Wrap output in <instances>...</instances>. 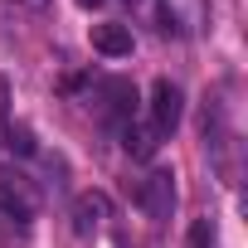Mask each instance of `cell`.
<instances>
[{
	"mask_svg": "<svg viewBox=\"0 0 248 248\" xmlns=\"http://www.w3.org/2000/svg\"><path fill=\"white\" fill-rule=\"evenodd\" d=\"M185 248H214V229L200 219V224H190V233H185Z\"/></svg>",
	"mask_w": 248,
	"mask_h": 248,
	"instance_id": "cell-10",
	"label": "cell"
},
{
	"mask_svg": "<svg viewBox=\"0 0 248 248\" xmlns=\"http://www.w3.org/2000/svg\"><path fill=\"white\" fill-rule=\"evenodd\" d=\"M0 214H10V219H20V224H30V219L39 214V190H34L30 175L0 170Z\"/></svg>",
	"mask_w": 248,
	"mask_h": 248,
	"instance_id": "cell-2",
	"label": "cell"
},
{
	"mask_svg": "<svg viewBox=\"0 0 248 248\" xmlns=\"http://www.w3.org/2000/svg\"><path fill=\"white\" fill-rule=\"evenodd\" d=\"M5 112H10V83L0 78V127H5Z\"/></svg>",
	"mask_w": 248,
	"mask_h": 248,
	"instance_id": "cell-11",
	"label": "cell"
},
{
	"mask_svg": "<svg viewBox=\"0 0 248 248\" xmlns=\"http://www.w3.org/2000/svg\"><path fill=\"white\" fill-rule=\"evenodd\" d=\"M10 5H15V10H44L49 0H10Z\"/></svg>",
	"mask_w": 248,
	"mask_h": 248,
	"instance_id": "cell-12",
	"label": "cell"
},
{
	"mask_svg": "<svg viewBox=\"0 0 248 248\" xmlns=\"http://www.w3.org/2000/svg\"><path fill=\"white\" fill-rule=\"evenodd\" d=\"M137 204L146 209V219L166 224L170 209H175V175H170V170H151V175L137 185Z\"/></svg>",
	"mask_w": 248,
	"mask_h": 248,
	"instance_id": "cell-4",
	"label": "cell"
},
{
	"mask_svg": "<svg viewBox=\"0 0 248 248\" xmlns=\"http://www.w3.org/2000/svg\"><path fill=\"white\" fill-rule=\"evenodd\" d=\"M112 219V204H107V195L102 190H88V195H78L73 200V229L88 238V233H97L102 224Z\"/></svg>",
	"mask_w": 248,
	"mask_h": 248,
	"instance_id": "cell-6",
	"label": "cell"
},
{
	"mask_svg": "<svg viewBox=\"0 0 248 248\" xmlns=\"http://www.w3.org/2000/svg\"><path fill=\"white\" fill-rule=\"evenodd\" d=\"M132 102H137V88L127 78H102L97 83V112L112 122V127H127L132 122Z\"/></svg>",
	"mask_w": 248,
	"mask_h": 248,
	"instance_id": "cell-5",
	"label": "cell"
},
{
	"mask_svg": "<svg viewBox=\"0 0 248 248\" xmlns=\"http://www.w3.org/2000/svg\"><path fill=\"white\" fill-rule=\"evenodd\" d=\"M0 146H5V151H15V156H34V151H39L30 127H0Z\"/></svg>",
	"mask_w": 248,
	"mask_h": 248,
	"instance_id": "cell-8",
	"label": "cell"
},
{
	"mask_svg": "<svg viewBox=\"0 0 248 248\" xmlns=\"http://www.w3.org/2000/svg\"><path fill=\"white\" fill-rule=\"evenodd\" d=\"M161 30L175 39H200L209 30V0H156Z\"/></svg>",
	"mask_w": 248,
	"mask_h": 248,
	"instance_id": "cell-1",
	"label": "cell"
},
{
	"mask_svg": "<svg viewBox=\"0 0 248 248\" xmlns=\"http://www.w3.org/2000/svg\"><path fill=\"white\" fill-rule=\"evenodd\" d=\"M78 5H83V10H97V5H107V0H78Z\"/></svg>",
	"mask_w": 248,
	"mask_h": 248,
	"instance_id": "cell-13",
	"label": "cell"
},
{
	"mask_svg": "<svg viewBox=\"0 0 248 248\" xmlns=\"http://www.w3.org/2000/svg\"><path fill=\"white\" fill-rule=\"evenodd\" d=\"M93 49H97L102 59H127V54L137 49V39H132L127 25H93Z\"/></svg>",
	"mask_w": 248,
	"mask_h": 248,
	"instance_id": "cell-7",
	"label": "cell"
},
{
	"mask_svg": "<svg viewBox=\"0 0 248 248\" xmlns=\"http://www.w3.org/2000/svg\"><path fill=\"white\" fill-rule=\"evenodd\" d=\"M127 5H132V10H137V5H141V0H127Z\"/></svg>",
	"mask_w": 248,
	"mask_h": 248,
	"instance_id": "cell-14",
	"label": "cell"
},
{
	"mask_svg": "<svg viewBox=\"0 0 248 248\" xmlns=\"http://www.w3.org/2000/svg\"><path fill=\"white\" fill-rule=\"evenodd\" d=\"M180 117H185V93L170 78H156L151 83V132H156V141H166L180 127Z\"/></svg>",
	"mask_w": 248,
	"mask_h": 248,
	"instance_id": "cell-3",
	"label": "cell"
},
{
	"mask_svg": "<svg viewBox=\"0 0 248 248\" xmlns=\"http://www.w3.org/2000/svg\"><path fill=\"white\" fill-rule=\"evenodd\" d=\"M122 137H127L122 146H127L132 156H141V161L156 151V132H151V127H132V122H127V132H122Z\"/></svg>",
	"mask_w": 248,
	"mask_h": 248,
	"instance_id": "cell-9",
	"label": "cell"
}]
</instances>
